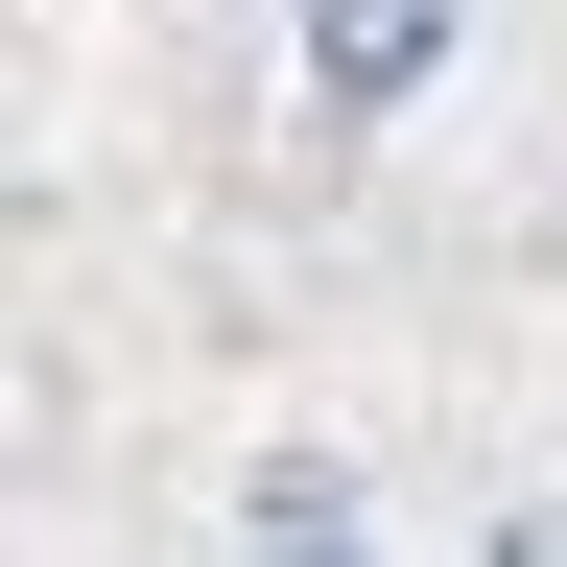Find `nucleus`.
Listing matches in <instances>:
<instances>
[{"mask_svg": "<svg viewBox=\"0 0 567 567\" xmlns=\"http://www.w3.org/2000/svg\"><path fill=\"white\" fill-rule=\"evenodd\" d=\"M308 71L331 95H425L450 71V0H308Z\"/></svg>", "mask_w": 567, "mask_h": 567, "instance_id": "obj_1", "label": "nucleus"}, {"mask_svg": "<svg viewBox=\"0 0 567 567\" xmlns=\"http://www.w3.org/2000/svg\"><path fill=\"white\" fill-rule=\"evenodd\" d=\"M260 567H379V544H354V496H331V473H260Z\"/></svg>", "mask_w": 567, "mask_h": 567, "instance_id": "obj_2", "label": "nucleus"}, {"mask_svg": "<svg viewBox=\"0 0 567 567\" xmlns=\"http://www.w3.org/2000/svg\"><path fill=\"white\" fill-rule=\"evenodd\" d=\"M496 567H567V520H520V544H496Z\"/></svg>", "mask_w": 567, "mask_h": 567, "instance_id": "obj_3", "label": "nucleus"}]
</instances>
